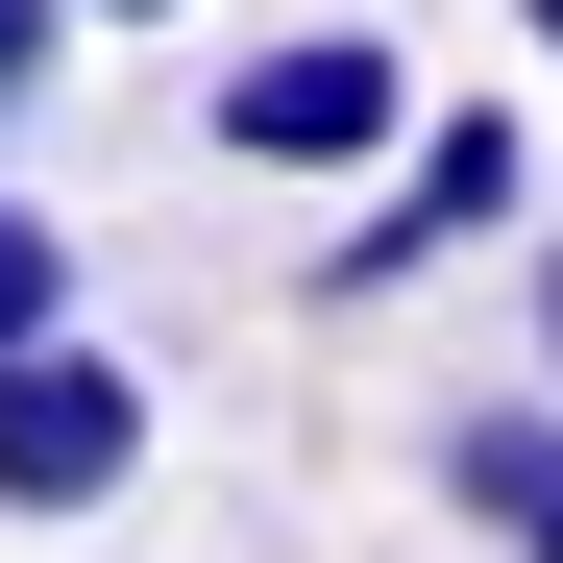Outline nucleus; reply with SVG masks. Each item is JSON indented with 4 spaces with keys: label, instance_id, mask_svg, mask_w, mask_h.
<instances>
[{
    "label": "nucleus",
    "instance_id": "39448f33",
    "mask_svg": "<svg viewBox=\"0 0 563 563\" xmlns=\"http://www.w3.org/2000/svg\"><path fill=\"white\" fill-rule=\"evenodd\" d=\"M49 319H74V221H49V197H0V343H49Z\"/></svg>",
    "mask_w": 563,
    "mask_h": 563
},
{
    "label": "nucleus",
    "instance_id": "9d476101",
    "mask_svg": "<svg viewBox=\"0 0 563 563\" xmlns=\"http://www.w3.org/2000/svg\"><path fill=\"white\" fill-rule=\"evenodd\" d=\"M515 563H563V515H539V539H515Z\"/></svg>",
    "mask_w": 563,
    "mask_h": 563
},
{
    "label": "nucleus",
    "instance_id": "f03ea898",
    "mask_svg": "<svg viewBox=\"0 0 563 563\" xmlns=\"http://www.w3.org/2000/svg\"><path fill=\"white\" fill-rule=\"evenodd\" d=\"M417 123H441V99H417L367 25H295V49H245V74H221V147H245V172H393Z\"/></svg>",
    "mask_w": 563,
    "mask_h": 563
},
{
    "label": "nucleus",
    "instance_id": "20e7f679",
    "mask_svg": "<svg viewBox=\"0 0 563 563\" xmlns=\"http://www.w3.org/2000/svg\"><path fill=\"white\" fill-rule=\"evenodd\" d=\"M441 490L490 515V539H539V515H563V393H490V417H441Z\"/></svg>",
    "mask_w": 563,
    "mask_h": 563
},
{
    "label": "nucleus",
    "instance_id": "0eeeda50",
    "mask_svg": "<svg viewBox=\"0 0 563 563\" xmlns=\"http://www.w3.org/2000/svg\"><path fill=\"white\" fill-rule=\"evenodd\" d=\"M539 393H563V245H539Z\"/></svg>",
    "mask_w": 563,
    "mask_h": 563
},
{
    "label": "nucleus",
    "instance_id": "f257e3e1",
    "mask_svg": "<svg viewBox=\"0 0 563 563\" xmlns=\"http://www.w3.org/2000/svg\"><path fill=\"white\" fill-rule=\"evenodd\" d=\"M147 490V367L123 343H0V515H123Z\"/></svg>",
    "mask_w": 563,
    "mask_h": 563
},
{
    "label": "nucleus",
    "instance_id": "1a4fd4ad",
    "mask_svg": "<svg viewBox=\"0 0 563 563\" xmlns=\"http://www.w3.org/2000/svg\"><path fill=\"white\" fill-rule=\"evenodd\" d=\"M515 25H539V74H563V0H515Z\"/></svg>",
    "mask_w": 563,
    "mask_h": 563
},
{
    "label": "nucleus",
    "instance_id": "6e6552de",
    "mask_svg": "<svg viewBox=\"0 0 563 563\" xmlns=\"http://www.w3.org/2000/svg\"><path fill=\"white\" fill-rule=\"evenodd\" d=\"M74 25H172V0H74Z\"/></svg>",
    "mask_w": 563,
    "mask_h": 563
},
{
    "label": "nucleus",
    "instance_id": "423d86ee",
    "mask_svg": "<svg viewBox=\"0 0 563 563\" xmlns=\"http://www.w3.org/2000/svg\"><path fill=\"white\" fill-rule=\"evenodd\" d=\"M49 25H74V0H0V99H25V74H49Z\"/></svg>",
    "mask_w": 563,
    "mask_h": 563
},
{
    "label": "nucleus",
    "instance_id": "7ed1b4c3",
    "mask_svg": "<svg viewBox=\"0 0 563 563\" xmlns=\"http://www.w3.org/2000/svg\"><path fill=\"white\" fill-rule=\"evenodd\" d=\"M515 197H539V147H515V99H441V123H417L393 172H367V221H343L319 269H343V295H393V269H441V245H490Z\"/></svg>",
    "mask_w": 563,
    "mask_h": 563
}]
</instances>
